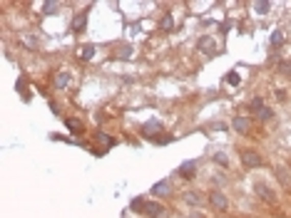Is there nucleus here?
I'll return each instance as SVG.
<instances>
[{"instance_id":"1","label":"nucleus","mask_w":291,"mask_h":218,"mask_svg":"<svg viewBox=\"0 0 291 218\" xmlns=\"http://www.w3.org/2000/svg\"><path fill=\"white\" fill-rule=\"evenodd\" d=\"M239 159L244 164V169H259V166L264 164L261 154H259L256 149H241V151H239Z\"/></svg>"},{"instance_id":"2","label":"nucleus","mask_w":291,"mask_h":218,"mask_svg":"<svg viewBox=\"0 0 291 218\" xmlns=\"http://www.w3.org/2000/svg\"><path fill=\"white\" fill-rule=\"evenodd\" d=\"M207 201H209V206H212L214 211H219V213H227V211H229V199H227L219 188H214Z\"/></svg>"},{"instance_id":"3","label":"nucleus","mask_w":291,"mask_h":218,"mask_svg":"<svg viewBox=\"0 0 291 218\" xmlns=\"http://www.w3.org/2000/svg\"><path fill=\"white\" fill-rule=\"evenodd\" d=\"M144 213L150 218H169L167 206H162L159 201H147V203H144Z\"/></svg>"},{"instance_id":"4","label":"nucleus","mask_w":291,"mask_h":218,"mask_svg":"<svg viewBox=\"0 0 291 218\" xmlns=\"http://www.w3.org/2000/svg\"><path fill=\"white\" fill-rule=\"evenodd\" d=\"M197 50L207 57H212V54H216V40L212 35H202L197 40Z\"/></svg>"},{"instance_id":"5","label":"nucleus","mask_w":291,"mask_h":218,"mask_svg":"<svg viewBox=\"0 0 291 218\" xmlns=\"http://www.w3.org/2000/svg\"><path fill=\"white\" fill-rule=\"evenodd\" d=\"M254 194L259 196L261 201H266V203H272V206H276V191H272L266 183H254Z\"/></svg>"},{"instance_id":"6","label":"nucleus","mask_w":291,"mask_h":218,"mask_svg":"<svg viewBox=\"0 0 291 218\" xmlns=\"http://www.w3.org/2000/svg\"><path fill=\"white\" fill-rule=\"evenodd\" d=\"M254 127V119L252 117H234L232 119V129L239 131V134H249Z\"/></svg>"},{"instance_id":"7","label":"nucleus","mask_w":291,"mask_h":218,"mask_svg":"<svg viewBox=\"0 0 291 218\" xmlns=\"http://www.w3.org/2000/svg\"><path fill=\"white\" fill-rule=\"evenodd\" d=\"M152 196H157V199H167V196H172V183L167 181H157L155 186H152Z\"/></svg>"},{"instance_id":"8","label":"nucleus","mask_w":291,"mask_h":218,"mask_svg":"<svg viewBox=\"0 0 291 218\" xmlns=\"http://www.w3.org/2000/svg\"><path fill=\"white\" fill-rule=\"evenodd\" d=\"M274 176H276V181L281 183L284 188H291V174L286 166H276V169H274Z\"/></svg>"},{"instance_id":"9","label":"nucleus","mask_w":291,"mask_h":218,"mask_svg":"<svg viewBox=\"0 0 291 218\" xmlns=\"http://www.w3.org/2000/svg\"><path fill=\"white\" fill-rule=\"evenodd\" d=\"M159 131H162V122L152 119V122H147V124L142 127V137H147V139H157L155 134H159Z\"/></svg>"},{"instance_id":"10","label":"nucleus","mask_w":291,"mask_h":218,"mask_svg":"<svg viewBox=\"0 0 291 218\" xmlns=\"http://www.w3.org/2000/svg\"><path fill=\"white\" fill-rule=\"evenodd\" d=\"M182 199H184V203H187L189 208H194V211H197V208H202V203H204L202 194H197V191H187Z\"/></svg>"},{"instance_id":"11","label":"nucleus","mask_w":291,"mask_h":218,"mask_svg":"<svg viewBox=\"0 0 291 218\" xmlns=\"http://www.w3.org/2000/svg\"><path fill=\"white\" fill-rule=\"evenodd\" d=\"M65 127L70 129V131H72V134H85V124H82V122H80V119H75V117H67V119H65Z\"/></svg>"},{"instance_id":"12","label":"nucleus","mask_w":291,"mask_h":218,"mask_svg":"<svg viewBox=\"0 0 291 218\" xmlns=\"http://www.w3.org/2000/svg\"><path fill=\"white\" fill-rule=\"evenodd\" d=\"M194 174H197V161H184L179 166V176L182 179H192Z\"/></svg>"},{"instance_id":"13","label":"nucleus","mask_w":291,"mask_h":218,"mask_svg":"<svg viewBox=\"0 0 291 218\" xmlns=\"http://www.w3.org/2000/svg\"><path fill=\"white\" fill-rule=\"evenodd\" d=\"M70 82H72V74L70 72H60L55 77V90H67L70 87Z\"/></svg>"},{"instance_id":"14","label":"nucleus","mask_w":291,"mask_h":218,"mask_svg":"<svg viewBox=\"0 0 291 218\" xmlns=\"http://www.w3.org/2000/svg\"><path fill=\"white\" fill-rule=\"evenodd\" d=\"M272 10V3L269 0H259V3H254V13L256 15H266Z\"/></svg>"},{"instance_id":"15","label":"nucleus","mask_w":291,"mask_h":218,"mask_svg":"<svg viewBox=\"0 0 291 218\" xmlns=\"http://www.w3.org/2000/svg\"><path fill=\"white\" fill-rule=\"evenodd\" d=\"M60 10V3H55V0H47V3H42V13L45 15H55Z\"/></svg>"},{"instance_id":"16","label":"nucleus","mask_w":291,"mask_h":218,"mask_svg":"<svg viewBox=\"0 0 291 218\" xmlns=\"http://www.w3.org/2000/svg\"><path fill=\"white\" fill-rule=\"evenodd\" d=\"M274 117H276V112H274V109H269V107H264L259 114H256V119H259V122H272Z\"/></svg>"},{"instance_id":"17","label":"nucleus","mask_w":291,"mask_h":218,"mask_svg":"<svg viewBox=\"0 0 291 218\" xmlns=\"http://www.w3.org/2000/svg\"><path fill=\"white\" fill-rule=\"evenodd\" d=\"M97 142H100V144H105V149H112V146H115V139H112V137H107L105 131H97Z\"/></svg>"},{"instance_id":"18","label":"nucleus","mask_w":291,"mask_h":218,"mask_svg":"<svg viewBox=\"0 0 291 218\" xmlns=\"http://www.w3.org/2000/svg\"><path fill=\"white\" fill-rule=\"evenodd\" d=\"M85 25H87V13H82V15H80V18H75V22H72L75 33H85Z\"/></svg>"},{"instance_id":"19","label":"nucleus","mask_w":291,"mask_h":218,"mask_svg":"<svg viewBox=\"0 0 291 218\" xmlns=\"http://www.w3.org/2000/svg\"><path fill=\"white\" fill-rule=\"evenodd\" d=\"M144 203H147V201H144L142 196H139V199H135L132 203H130V208H132L135 213H144Z\"/></svg>"},{"instance_id":"20","label":"nucleus","mask_w":291,"mask_h":218,"mask_svg":"<svg viewBox=\"0 0 291 218\" xmlns=\"http://www.w3.org/2000/svg\"><path fill=\"white\" fill-rule=\"evenodd\" d=\"M249 109H252L254 114H259V112L264 109V99H261V97H254L252 102H249Z\"/></svg>"},{"instance_id":"21","label":"nucleus","mask_w":291,"mask_h":218,"mask_svg":"<svg viewBox=\"0 0 291 218\" xmlns=\"http://www.w3.org/2000/svg\"><path fill=\"white\" fill-rule=\"evenodd\" d=\"M15 90L22 92V99H30V94H28V82H25V77H20L18 85H15Z\"/></svg>"},{"instance_id":"22","label":"nucleus","mask_w":291,"mask_h":218,"mask_svg":"<svg viewBox=\"0 0 291 218\" xmlns=\"http://www.w3.org/2000/svg\"><path fill=\"white\" fill-rule=\"evenodd\" d=\"M162 30H164V33H172V30H175V20H172V15H164V18H162Z\"/></svg>"},{"instance_id":"23","label":"nucleus","mask_w":291,"mask_h":218,"mask_svg":"<svg viewBox=\"0 0 291 218\" xmlns=\"http://www.w3.org/2000/svg\"><path fill=\"white\" fill-rule=\"evenodd\" d=\"M272 45L274 47H281V45H284V33H281V30H274L272 33Z\"/></svg>"},{"instance_id":"24","label":"nucleus","mask_w":291,"mask_h":218,"mask_svg":"<svg viewBox=\"0 0 291 218\" xmlns=\"http://www.w3.org/2000/svg\"><path fill=\"white\" fill-rule=\"evenodd\" d=\"M214 161L219 164L222 169H227V166H229V159H227V154H222V151H219V154H214Z\"/></svg>"},{"instance_id":"25","label":"nucleus","mask_w":291,"mask_h":218,"mask_svg":"<svg viewBox=\"0 0 291 218\" xmlns=\"http://www.w3.org/2000/svg\"><path fill=\"white\" fill-rule=\"evenodd\" d=\"M92 54H95V47H92V45H85L82 52H80V57H82V60H92Z\"/></svg>"},{"instance_id":"26","label":"nucleus","mask_w":291,"mask_h":218,"mask_svg":"<svg viewBox=\"0 0 291 218\" xmlns=\"http://www.w3.org/2000/svg\"><path fill=\"white\" fill-rule=\"evenodd\" d=\"M227 82H229V85H239V82H241V79H239V74L229 72V74H227Z\"/></svg>"},{"instance_id":"27","label":"nucleus","mask_w":291,"mask_h":218,"mask_svg":"<svg viewBox=\"0 0 291 218\" xmlns=\"http://www.w3.org/2000/svg\"><path fill=\"white\" fill-rule=\"evenodd\" d=\"M279 67H281L284 72H291V60H281V62H279Z\"/></svg>"},{"instance_id":"28","label":"nucleus","mask_w":291,"mask_h":218,"mask_svg":"<svg viewBox=\"0 0 291 218\" xmlns=\"http://www.w3.org/2000/svg\"><path fill=\"white\" fill-rule=\"evenodd\" d=\"M189 218H204V216H202L199 211H192V213H189Z\"/></svg>"}]
</instances>
